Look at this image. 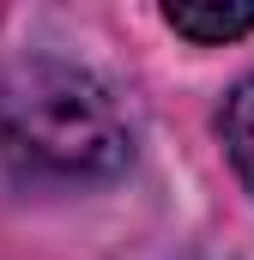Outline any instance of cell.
Wrapping results in <instances>:
<instances>
[{
  "instance_id": "1",
  "label": "cell",
  "mask_w": 254,
  "mask_h": 260,
  "mask_svg": "<svg viewBox=\"0 0 254 260\" xmlns=\"http://www.w3.org/2000/svg\"><path fill=\"white\" fill-rule=\"evenodd\" d=\"M0 157L37 182H115L133 164V133L97 73L55 55L0 67Z\"/></svg>"
},
{
  "instance_id": "2",
  "label": "cell",
  "mask_w": 254,
  "mask_h": 260,
  "mask_svg": "<svg viewBox=\"0 0 254 260\" xmlns=\"http://www.w3.org/2000/svg\"><path fill=\"white\" fill-rule=\"evenodd\" d=\"M164 24L182 30L188 43H230L254 30V0H236V6H194V0H170L164 6Z\"/></svg>"
},
{
  "instance_id": "3",
  "label": "cell",
  "mask_w": 254,
  "mask_h": 260,
  "mask_svg": "<svg viewBox=\"0 0 254 260\" xmlns=\"http://www.w3.org/2000/svg\"><path fill=\"white\" fill-rule=\"evenodd\" d=\"M218 139H224L236 176L254 188V73L230 85V97H224V109H218Z\"/></svg>"
}]
</instances>
